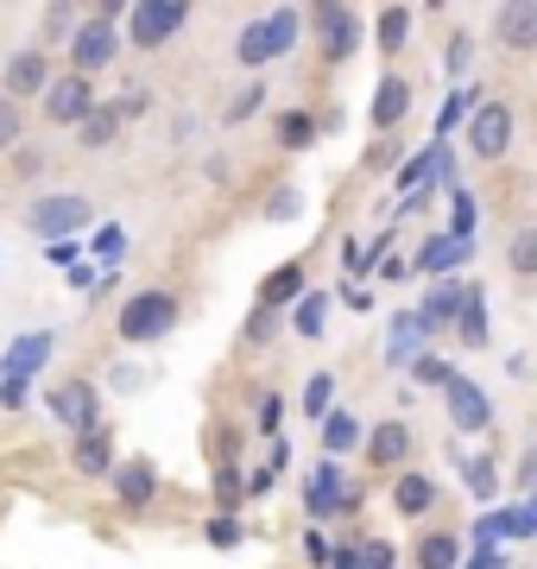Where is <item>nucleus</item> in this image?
Instances as JSON below:
<instances>
[{
    "instance_id": "473e14b6",
    "label": "nucleus",
    "mask_w": 537,
    "mask_h": 569,
    "mask_svg": "<svg viewBox=\"0 0 537 569\" xmlns=\"http://www.w3.org/2000/svg\"><path fill=\"white\" fill-rule=\"evenodd\" d=\"M330 392H335V380H330V373H316L311 387H304V411H311V418H323V411H330Z\"/></svg>"
},
{
    "instance_id": "cd10ccee",
    "label": "nucleus",
    "mask_w": 537,
    "mask_h": 569,
    "mask_svg": "<svg viewBox=\"0 0 537 569\" xmlns=\"http://www.w3.org/2000/svg\"><path fill=\"white\" fill-rule=\"evenodd\" d=\"M506 260H513V272H525V279H531V272H537V228H518Z\"/></svg>"
},
{
    "instance_id": "a19ab883",
    "label": "nucleus",
    "mask_w": 537,
    "mask_h": 569,
    "mask_svg": "<svg viewBox=\"0 0 537 569\" xmlns=\"http://www.w3.org/2000/svg\"><path fill=\"white\" fill-rule=\"evenodd\" d=\"M443 63H449V77H462V70H468V39H449V51H443Z\"/></svg>"
},
{
    "instance_id": "de8ad7c7",
    "label": "nucleus",
    "mask_w": 537,
    "mask_h": 569,
    "mask_svg": "<svg viewBox=\"0 0 537 569\" xmlns=\"http://www.w3.org/2000/svg\"><path fill=\"white\" fill-rule=\"evenodd\" d=\"M525 488H537V449L525 456Z\"/></svg>"
},
{
    "instance_id": "4468645a",
    "label": "nucleus",
    "mask_w": 537,
    "mask_h": 569,
    "mask_svg": "<svg viewBox=\"0 0 537 569\" xmlns=\"http://www.w3.org/2000/svg\"><path fill=\"white\" fill-rule=\"evenodd\" d=\"M468 291H475V284L436 279V291H430V298H424V323H430V329H449L455 317H462V305H468Z\"/></svg>"
},
{
    "instance_id": "0eeeda50",
    "label": "nucleus",
    "mask_w": 537,
    "mask_h": 569,
    "mask_svg": "<svg viewBox=\"0 0 537 569\" xmlns=\"http://www.w3.org/2000/svg\"><path fill=\"white\" fill-rule=\"evenodd\" d=\"M95 387H89V380H70V387H58L51 392V418H58V425H70L77 430V437H89V430H95Z\"/></svg>"
},
{
    "instance_id": "c9c22d12",
    "label": "nucleus",
    "mask_w": 537,
    "mask_h": 569,
    "mask_svg": "<svg viewBox=\"0 0 537 569\" xmlns=\"http://www.w3.org/2000/svg\"><path fill=\"white\" fill-rule=\"evenodd\" d=\"M260 102H266V89H260V82H253V89H241V102L227 108V121L241 127V121H247V114H253V108H260Z\"/></svg>"
},
{
    "instance_id": "7c9ffc66",
    "label": "nucleus",
    "mask_w": 537,
    "mask_h": 569,
    "mask_svg": "<svg viewBox=\"0 0 537 569\" xmlns=\"http://www.w3.org/2000/svg\"><path fill=\"white\" fill-rule=\"evenodd\" d=\"M430 171H436V146H424V152H417V159L398 171V190H417V183L430 178Z\"/></svg>"
},
{
    "instance_id": "f8f14e48",
    "label": "nucleus",
    "mask_w": 537,
    "mask_h": 569,
    "mask_svg": "<svg viewBox=\"0 0 537 569\" xmlns=\"http://www.w3.org/2000/svg\"><path fill=\"white\" fill-rule=\"evenodd\" d=\"M51 89V63L39 51H20V58L7 63V102H20V96H44Z\"/></svg>"
},
{
    "instance_id": "2eb2a0df",
    "label": "nucleus",
    "mask_w": 537,
    "mask_h": 569,
    "mask_svg": "<svg viewBox=\"0 0 537 569\" xmlns=\"http://www.w3.org/2000/svg\"><path fill=\"white\" fill-rule=\"evenodd\" d=\"M405 114H412V82L386 77L379 82V96H373V127H398Z\"/></svg>"
},
{
    "instance_id": "6ab92c4d",
    "label": "nucleus",
    "mask_w": 537,
    "mask_h": 569,
    "mask_svg": "<svg viewBox=\"0 0 537 569\" xmlns=\"http://www.w3.org/2000/svg\"><path fill=\"white\" fill-rule=\"evenodd\" d=\"M468 260V241H455V234H436V241H424V253H417V272H449V266Z\"/></svg>"
},
{
    "instance_id": "1a4fd4ad",
    "label": "nucleus",
    "mask_w": 537,
    "mask_h": 569,
    "mask_svg": "<svg viewBox=\"0 0 537 569\" xmlns=\"http://www.w3.org/2000/svg\"><path fill=\"white\" fill-rule=\"evenodd\" d=\"M449 425L468 430V437L494 425V406H487V392H480L475 380H449Z\"/></svg>"
},
{
    "instance_id": "c03bdc74",
    "label": "nucleus",
    "mask_w": 537,
    "mask_h": 569,
    "mask_svg": "<svg viewBox=\"0 0 537 569\" xmlns=\"http://www.w3.org/2000/svg\"><path fill=\"white\" fill-rule=\"evenodd\" d=\"M140 108H145V89H126V96H121V108H114V114H140Z\"/></svg>"
},
{
    "instance_id": "393cba45",
    "label": "nucleus",
    "mask_w": 537,
    "mask_h": 569,
    "mask_svg": "<svg viewBox=\"0 0 537 569\" xmlns=\"http://www.w3.org/2000/svg\"><path fill=\"white\" fill-rule=\"evenodd\" d=\"M417 569H462V545L455 538H424L417 545Z\"/></svg>"
},
{
    "instance_id": "79ce46f5",
    "label": "nucleus",
    "mask_w": 537,
    "mask_h": 569,
    "mask_svg": "<svg viewBox=\"0 0 537 569\" xmlns=\"http://www.w3.org/2000/svg\"><path fill=\"white\" fill-rule=\"evenodd\" d=\"M0 406H7V411L26 406V387H20V380H0Z\"/></svg>"
},
{
    "instance_id": "4c0bfd02",
    "label": "nucleus",
    "mask_w": 537,
    "mask_h": 569,
    "mask_svg": "<svg viewBox=\"0 0 537 569\" xmlns=\"http://www.w3.org/2000/svg\"><path fill=\"white\" fill-rule=\"evenodd\" d=\"M95 253H102V260L114 266V260L126 253V234H121V228H102V241H95Z\"/></svg>"
},
{
    "instance_id": "f3484780",
    "label": "nucleus",
    "mask_w": 537,
    "mask_h": 569,
    "mask_svg": "<svg viewBox=\"0 0 537 569\" xmlns=\"http://www.w3.org/2000/svg\"><path fill=\"white\" fill-rule=\"evenodd\" d=\"M367 456L373 462H405V456H412V430L398 425H379V430H367Z\"/></svg>"
},
{
    "instance_id": "20e7f679",
    "label": "nucleus",
    "mask_w": 537,
    "mask_h": 569,
    "mask_svg": "<svg viewBox=\"0 0 537 569\" xmlns=\"http://www.w3.org/2000/svg\"><path fill=\"white\" fill-rule=\"evenodd\" d=\"M89 108H95L89 77H51V89H44V114H51L58 127H83Z\"/></svg>"
},
{
    "instance_id": "37998d69",
    "label": "nucleus",
    "mask_w": 537,
    "mask_h": 569,
    "mask_svg": "<svg viewBox=\"0 0 537 569\" xmlns=\"http://www.w3.org/2000/svg\"><path fill=\"white\" fill-rule=\"evenodd\" d=\"M462 569H506V557H499V550H480V557H468Z\"/></svg>"
},
{
    "instance_id": "aec40b11",
    "label": "nucleus",
    "mask_w": 537,
    "mask_h": 569,
    "mask_svg": "<svg viewBox=\"0 0 537 569\" xmlns=\"http://www.w3.org/2000/svg\"><path fill=\"white\" fill-rule=\"evenodd\" d=\"M354 443H367L361 418H354V411H330V425H323V449H330V456H348Z\"/></svg>"
},
{
    "instance_id": "f03ea898",
    "label": "nucleus",
    "mask_w": 537,
    "mask_h": 569,
    "mask_svg": "<svg viewBox=\"0 0 537 569\" xmlns=\"http://www.w3.org/2000/svg\"><path fill=\"white\" fill-rule=\"evenodd\" d=\"M171 323H178V298H171V291H140V298H126V310H121L126 342H159Z\"/></svg>"
},
{
    "instance_id": "ddd939ff",
    "label": "nucleus",
    "mask_w": 537,
    "mask_h": 569,
    "mask_svg": "<svg viewBox=\"0 0 537 569\" xmlns=\"http://www.w3.org/2000/svg\"><path fill=\"white\" fill-rule=\"evenodd\" d=\"M311 26H316V39H323L330 58H348V51H354V13H348V7H316Z\"/></svg>"
},
{
    "instance_id": "423d86ee",
    "label": "nucleus",
    "mask_w": 537,
    "mask_h": 569,
    "mask_svg": "<svg viewBox=\"0 0 537 569\" xmlns=\"http://www.w3.org/2000/svg\"><path fill=\"white\" fill-rule=\"evenodd\" d=\"M114 51H121V39H114V26L102 20H83L77 26V39H70V58H77V77H89V70H102V63H114Z\"/></svg>"
},
{
    "instance_id": "f704fd0d",
    "label": "nucleus",
    "mask_w": 537,
    "mask_h": 569,
    "mask_svg": "<svg viewBox=\"0 0 537 569\" xmlns=\"http://www.w3.org/2000/svg\"><path fill=\"white\" fill-rule=\"evenodd\" d=\"M278 133H285V146H311L316 140V121H311V114H285Z\"/></svg>"
},
{
    "instance_id": "f257e3e1",
    "label": "nucleus",
    "mask_w": 537,
    "mask_h": 569,
    "mask_svg": "<svg viewBox=\"0 0 537 569\" xmlns=\"http://www.w3.org/2000/svg\"><path fill=\"white\" fill-rule=\"evenodd\" d=\"M297 13L291 7H278V13H266V20H253L241 39H234V58L247 63V70H260V63H272V58H285L291 44H297Z\"/></svg>"
},
{
    "instance_id": "a18cd8bd",
    "label": "nucleus",
    "mask_w": 537,
    "mask_h": 569,
    "mask_svg": "<svg viewBox=\"0 0 537 569\" xmlns=\"http://www.w3.org/2000/svg\"><path fill=\"white\" fill-rule=\"evenodd\" d=\"M44 253H51V266H70V260H77V247H70V241H51Z\"/></svg>"
},
{
    "instance_id": "58836bf2",
    "label": "nucleus",
    "mask_w": 537,
    "mask_h": 569,
    "mask_svg": "<svg viewBox=\"0 0 537 569\" xmlns=\"http://www.w3.org/2000/svg\"><path fill=\"white\" fill-rule=\"evenodd\" d=\"M417 380H424V387H449L455 373H449L443 361H430V355H424V361H417Z\"/></svg>"
},
{
    "instance_id": "2f4dec72",
    "label": "nucleus",
    "mask_w": 537,
    "mask_h": 569,
    "mask_svg": "<svg viewBox=\"0 0 537 569\" xmlns=\"http://www.w3.org/2000/svg\"><path fill=\"white\" fill-rule=\"evenodd\" d=\"M354 569H393V545H379V538H367V545L354 550Z\"/></svg>"
},
{
    "instance_id": "a878e982",
    "label": "nucleus",
    "mask_w": 537,
    "mask_h": 569,
    "mask_svg": "<svg viewBox=\"0 0 537 569\" xmlns=\"http://www.w3.org/2000/svg\"><path fill=\"white\" fill-rule=\"evenodd\" d=\"M455 323H462V342H468V348L487 342V305H480V291H468V305H462V317H455Z\"/></svg>"
},
{
    "instance_id": "49530a36",
    "label": "nucleus",
    "mask_w": 537,
    "mask_h": 569,
    "mask_svg": "<svg viewBox=\"0 0 537 569\" xmlns=\"http://www.w3.org/2000/svg\"><path fill=\"white\" fill-rule=\"evenodd\" d=\"M468 481H475V493L494 488V475H487V462H468Z\"/></svg>"
},
{
    "instance_id": "b1692460",
    "label": "nucleus",
    "mask_w": 537,
    "mask_h": 569,
    "mask_svg": "<svg viewBox=\"0 0 537 569\" xmlns=\"http://www.w3.org/2000/svg\"><path fill=\"white\" fill-rule=\"evenodd\" d=\"M77 133H83L89 152H102V146H114V133H121V114H114V108H89V121L77 127Z\"/></svg>"
},
{
    "instance_id": "e433bc0d",
    "label": "nucleus",
    "mask_w": 537,
    "mask_h": 569,
    "mask_svg": "<svg viewBox=\"0 0 537 569\" xmlns=\"http://www.w3.org/2000/svg\"><path fill=\"white\" fill-rule=\"evenodd\" d=\"M297 329H304V336H323V298H304V310H297Z\"/></svg>"
},
{
    "instance_id": "a211bd4d",
    "label": "nucleus",
    "mask_w": 537,
    "mask_h": 569,
    "mask_svg": "<svg viewBox=\"0 0 537 569\" xmlns=\"http://www.w3.org/2000/svg\"><path fill=\"white\" fill-rule=\"evenodd\" d=\"M499 39L513 51H531L537 44V7H499Z\"/></svg>"
},
{
    "instance_id": "09e8293b",
    "label": "nucleus",
    "mask_w": 537,
    "mask_h": 569,
    "mask_svg": "<svg viewBox=\"0 0 537 569\" xmlns=\"http://www.w3.org/2000/svg\"><path fill=\"white\" fill-rule=\"evenodd\" d=\"M525 512H531V526H537V488H531V507H525Z\"/></svg>"
},
{
    "instance_id": "9d476101",
    "label": "nucleus",
    "mask_w": 537,
    "mask_h": 569,
    "mask_svg": "<svg viewBox=\"0 0 537 569\" xmlns=\"http://www.w3.org/2000/svg\"><path fill=\"white\" fill-rule=\"evenodd\" d=\"M184 20H190V13L178 7V0H159V7H133V44H145V51H152V44H165Z\"/></svg>"
},
{
    "instance_id": "412c9836",
    "label": "nucleus",
    "mask_w": 537,
    "mask_h": 569,
    "mask_svg": "<svg viewBox=\"0 0 537 569\" xmlns=\"http://www.w3.org/2000/svg\"><path fill=\"white\" fill-rule=\"evenodd\" d=\"M108 468H114V443H108V430L77 437V475H108Z\"/></svg>"
},
{
    "instance_id": "dca6fc26",
    "label": "nucleus",
    "mask_w": 537,
    "mask_h": 569,
    "mask_svg": "<svg viewBox=\"0 0 537 569\" xmlns=\"http://www.w3.org/2000/svg\"><path fill=\"white\" fill-rule=\"evenodd\" d=\"M114 493H121L126 507H145V500L159 493V475H152V462H126V468H114Z\"/></svg>"
},
{
    "instance_id": "c756f323",
    "label": "nucleus",
    "mask_w": 537,
    "mask_h": 569,
    "mask_svg": "<svg viewBox=\"0 0 537 569\" xmlns=\"http://www.w3.org/2000/svg\"><path fill=\"white\" fill-rule=\"evenodd\" d=\"M468 228H475V203H468V190H449V234L468 241Z\"/></svg>"
},
{
    "instance_id": "ea45409f",
    "label": "nucleus",
    "mask_w": 537,
    "mask_h": 569,
    "mask_svg": "<svg viewBox=\"0 0 537 569\" xmlns=\"http://www.w3.org/2000/svg\"><path fill=\"white\" fill-rule=\"evenodd\" d=\"M266 216H272V222H291V216H297V190H278Z\"/></svg>"
},
{
    "instance_id": "bb28decb",
    "label": "nucleus",
    "mask_w": 537,
    "mask_h": 569,
    "mask_svg": "<svg viewBox=\"0 0 537 569\" xmlns=\"http://www.w3.org/2000/svg\"><path fill=\"white\" fill-rule=\"evenodd\" d=\"M468 114H475V89H455L443 114H436V133H455V121H468Z\"/></svg>"
},
{
    "instance_id": "c85d7f7f",
    "label": "nucleus",
    "mask_w": 537,
    "mask_h": 569,
    "mask_svg": "<svg viewBox=\"0 0 537 569\" xmlns=\"http://www.w3.org/2000/svg\"><path fill=\"white\" fill-rule=\"evenodd\" d=\"M405 32H412V13H405V7H386V13H379V44H386V51H398V44H405Z\"/></svg>"
},
{
    "instance_id": "9b49d317",
    "label": "nucleus",
    "mask_w": 537,
    "mask_h": 569,
    "mask_svg": "<svg viewBox=\"0 0 537 569\" xmlns=\"http://www.w3.org/2000/svg\"><path fill=\"white\" fill-rule=\"evenodd\" d=\"M311 512H348V507H361V488H348L342 481V468H316L311 475V500H304Z\"/></svg>"
},
{
    "instance_id": "5701e85b",
    "label": "nucleus",
    "mask_w": 537,
    "mask_h": 569,
    "mask_svg": "<svg viewBox=\"0 0 537 569\" xmlns=\"http://www.w3.org/2000/svg\"><path fill=\"white\" fill-rule=\"evenodd\" d=\"M430 500H436V488L424 481V475H405V481L393 488V507L405 512V519H417V512H430Z\"/></svg>"
},
{
    "instance_id": "72a5a7b5",
    "label": "nucleus",
    "mask_w": 537,
    "mask_h": 569,
    "mask_svg": "<svg viewBox=\"0 0 537 569\" xmlns=\"http://www.w3.org/2000/svg\"><path fill=\"white\" fill-rule=\"evenodd\" d=\"M20 102H7V96H0V152H7V146H20Z\"/></svg>"
},
{
    "instance_id": "6e6552de",
    "label": "nucleus",
    "mask_w": 537,
    "mask_h": 569,
    "mask_svg": "<svg viewBox=\"0 0 537 569\" xmlns=\"http://www.w3.org/2000/svg\"><path fill=\"white\" fill-rule=\"evenodd\" d=\"M424 336H430V323H424V310H398L393 329H386V361L405 367V361H424Z\"/></svg>"
},
{
    "instance_id": "4be33fe9",
    "label": "nucleus",
    "mask_w": 537,
    "mask_h": 569,
    "mask_svg": "<svg viewBox=\"0 0 537 569\" xmlns=\"http://www.w3.org/2000/svg\"><path fill=\"white\" fill-rule=\"evenodd\" d=\"M51 348H58L51 336H26V342H13V355L0 361V373H7V380H20V373H32V367H39Z\"/></svg>"
},
{
    "instance_id": "39448f33",
    "label": "nucleus",
    "mask_w": 537,
    "mask_h": 569,
    "mask_svg": "<svg viewBox=\"0 0 537 569\" xmlns=\"http://www.w3.org/2000/svg\"><path fill=\"white\" fill-rule=\"evenodd\" d=\"M468 146H475L480 159H499V152L513 146V108L506 102H480L475 121H468Z\"/></svg>"
},
{
    "instance_id": "7ed1b4c3",
    "label": "nucleus",
    "mask_w": 537,
    "mask_h": 569,
    "mask_svg": "<svg viewBox=\"0 0 537 569\" xmlns=\"http://www.w3.org/2000/svg\"><path fill=\"white\" fill-rule=\"evenodd\" d=\"M26 222H32V234H44V241H63L70 228L89 222V203L83 197H39V203L26 209Z\"/></svg>"
}]
</instances>
